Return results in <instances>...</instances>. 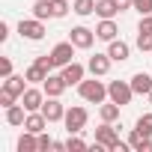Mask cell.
<instances>
[{
	"label": "cell",
	"instance_id": "1",
	"mask_svg": "<svg viewBox=\"0 0 152 152\" xmlns=\"http://www.w3.org/2000/svg\"><path fill=\"white\" fill-rule=\"evenodd\" d=\"M78 93H81L84 102H90V104H102V102L107 99V84H102L96 75H93V78H84V81L78 84Z\"/></svg>",
	"mask_w": 152,
	"mask_h": 152
},
{
	"label": "cell",
	"instance_id": "2",
	"mask_svg": "<svg viewBox=\"0 0 152 152\" xmlns=\"http://www.w3.org/2000/svg\"><path fill=\"white\" fill-rule=\"evenodd\" d=\"M87 119H90L87 107H78V104H75V107H66V116H63L69 134H81V131L87 128Z\"/></svg>",
	"mask_w": 152,
	"mask_h": 152
},
{
	"label": "cell",
	"instance_id": "3",
	"mask_svg": "<svg viewBox=\"0 0 152 152\" xmlns=\"http://www.w3.org/2000/svg\"><path fill=\"white\" fill-rule=\"evenodd\" d=\"M45 33H48V30H45V21H39L36 15L18 21V36L27 39V42H39V39H45Z\"/></svg>",
	"mask_w": 152,
	"mask_h": 152
},
{
	"label": "cell",
	"instance_id": "4",
	"mask_svg": "<svg viewBox=\"0 0 152 152\" xmlns=\"http://www.w3.org/2000/svg\"><path fill=\"white\" fill-rule=\"evenodd\" d=\"M107 99H110V102H116L119 107L131 104V99H134L131 81H110V84H107Z\"/></svg>",
	"mask_w": 152,
	"mask_h": 152
},
{
	"label": "cell",
	"instance_id": "5",
	"mask_svg": "<svg viewBox=\"0 0 152 152\" xmlns=\"http://www.w3.org/2000/svg\"><path fill=\"white\" fill-rule=\"evenodd\" d=\"M69 39H72V45H75V48L90 51V48H93V42H96L99 36H96V30H90V27L78 24V27H72V30H69Z\"/></svg>",
	"mask_w": 152,
	"mask_h": 152
},
{
	"label": "cell",
	"instance_id": "6",
	"mask_svg": "<svg viewBox=\"0 0 152 152\" xmlns=\"http://www.w3.org/2000/svg\"><path fill=\"white\" fill-rule=\"evenodd\" d=\"M96 143H102V146H104V149L110 152V149H113V146L119 143V131H116V125H113V122H104V119H102V125L96 128Z\"/></svg>",
	"mask_w": 152,
	"mask_h": 152
},
{
	"label": "cell",
	"instance_id": "7",
	"mask_svg": "<svg viewBox=\"0 0 152 152\" xmlns=\"http://www.w3.org/2000/svg\"><path fill=\"white\" fill-rule=\"evenodd\" d=\"M87 72H90V69H87L84 63H78V60H72L69 66H63V69H60V75L66 78V84H69V87H78V84L87 78Z\"/></svg>",
	"mask_w": 152,
	"mask_h": 152
},
{
	"label": "cell",
	"instance_id": "8",
	"mask_svg": "<svg viewBox=\"0 0 152 152\" xmlns=\"http://www.w3.org/2000/svg\"><path fill=\"white\" fill-rule=\"evenodd\" d=\"M51 57H54V63H57V69H63V66H69V63L75 60V45H72V39H66V42H57V45L51 48Z\"/></svg>",
	"mask_w": 152,
	"mask_h": 152
},
{
	"label": "cell",
	"instance_id": "9",
	"mask_svg": "<svg viewBox=\"0 0 152 152\" xmlns=\"http://www.w3.org/2000/svg\"><path fill=\"white\" fill-rule=\"evenodd\" d=\"M45 99H48V96H45V90H42V87H27V90H24V96H21V104H24V107H27V113H30V110H42Z\"/></svg>",
	"mask_w": 152,
	"mask_h": 152
},
{
	"label": "cell",
	"instance_id": "10",
	"mask_svg": "<svg viewBox=\"0 0 152 152\" xmlns=\"http://www.w3.org/2000/svg\"><path fill=\"white\" fill-rule=\"evenodd\" d=\"M42 113L48 116V122H63V116H66V104H63L57 96H48L45 104H42Z\"/></svg>",
	"mask_w": 152,
	"mask_h": 152
},
{
	"label": "cell",
	"instance_id": "11",
	"mask_svg": "<svg viewBox=\"0 0 152 152\" xmlns=\"http://www.w3.org/2000/svg\"><path fill=\"white\" fill-rule=\"evenodd\" d=\"M110 57L107 54H93L90 60H87V69H90V75H96V78H104V75L110 72Z\"/></svg>",
	"mask_w": 152,
	"mask_h": 152
},
{
	"label": "cell",
	"instance_id": "12",
	"mask_svg": "<svg viewBox=\"0 0 152 152\" xmlns=\"http://www.w3.org/2000/svg\"><path fill=\"white\" fill-rule=\"evenodd\" d=\"M42 90H45V96H63L66 90H69V84H66V78H63V75H48V78H45V84H42Z\"/></svg>",
	"mask_w": 152,
	"mask_h": 152
},
{
	"label": "cell",
	"instance_id": "13",
	"mask_svg": "<svg viewBox=\"0 0 152 152\" xmlns=\"http://www.w3.org/2000/svg\"><path fill=\"white\" fill-rule=\"evenodd\" d=\"M107 57H110L113 63H125V60L131 57V45L122 42V39H113V42H107Z\"/></svg>",
	"mask_w": 152,
	"mask_h": 152
},
{
	"label": "cell",
	"instance_id": "14",
	"mask_svg": "<svg viewBox=\"0 0 152 152\" xmlns=\"http://www.w3.org/2000/svg\"><path fill=\"white\" fill-rule=\"evenodd\" d=\"M131 90H134V96H149L152 93V75L149 72H134L131 75Z\"/></svg>",
	"mask_w": 152,
	"mask_h": 152
},
{
	"label": "cell",
	"instance_id": "15",
	"mask_svg": "<svg viewBox=\"0 0 152 152\" xmlns=\"http://www.w3.org/2000/svg\"><path fill=\"white\" fill-rule=\"evenodd\" d=\"M116 33H119V27H116V21H113V18H102V21L96 24V36H99L102 42H113V39H116Z\"/></svg>",
	"mask_w": 152,
	"mask_h": 152
},
{
	"label": "cell",
	"instance_id": "16",
	"mask_svg": "<svg viewBox=\"0 0 152 152\" xmlns=\"http://www.w3.org/2000/svg\"><path fill=\"white\" fill-rule=\"evenodd\" d=\"M3 90L12 93L15 99H21L24 90H27V78H24V75H9V78H3Z\"/></svg>",
	"mask_w": 152,
	"mask_h": 152
},
{
	"label": "cell",
	"instance_id": "17",
	"mask_svg": "<svg viewBox=\"0 0 152 152\" xmlns=\"http://www.w3.org/2000/svg\"><path fill=\"white\" fill-rule=\"evenodd\" d=\"M24 122H27V107H24V104H12V107H6V125L21 128Z\"/></svg>",
	"mask_w": 152,
	"mask_h": 152
},
{
	"label": "cell",
	"instance_id": "18",
	"mask_svg": "<svg viewBox=\"0 0 152 152\" xmlns=\"http://www.w3.org/2000/svg\"><path fill=\"white\" fill-rule=\"evenodd\" d=\"M15 149H18V152H39V134H33V131L24 128V134L18 137Z\"/></svg>",
	"mask_w": 152,
	"mask_h": 152
},
{
	"label": "cell",
	"instance_id": "19",
	"mask_svg": "<svg viewBox=\"0 0 152 152\" xmlns=\"http://www.w3.org/2000/svg\"><path fill=\"white\" fill-rule=\"evenodd\" d=\"M128 143H131V149H134V152H152V137L140 134L137 128H131V134H128Z\"/></svg>",
	"mask_w": 152,
	"mask_h": 152
},
{
	"label": "cell",
	"instance_id": "20",
	"mask_svg": "<svg viewBox=\"0 0 152 152\" xmlns=\"http://www.w3.org/2000/svg\"><path fill=\"white\" fill-rule=\"evenodd\" d=\"M119 110H122V107H119L116 102H102V104H99V116H102L104 122H116V119H119Z\"/></svg>",
	"mask_w": 152,
	"mask_h": 152
},
{
	"label": "cell",
	"instance_id": "21",
	"mask_svg": "<svg viewBox=\"0 0 152 152\" xmlns=\"http://www.w3.org/2000/svg\"><path fill=\"white\" fill-rule=\"evenodd\" d=\"M96 15L99 18H116L119 15V6L113 0H96Z\"/></svg>",
	"mask_w": 152,
	"mask_h": 152
},
{
	"label": "cell",
	"instance_id": "22",
	"mask_svg": "<svg viewBox=\"0 0 152 152\" xmlns=\"http://www.w3.org/2000/svg\"><path fill=\"white\" fill-rule=\"evenodd\" d=\"M33 15L39 21H51L54 18V3H51V0H36V3H33Z\"/></svg>",
	"mask_w": 152,
	"mask_h": 152
},
{
	"label": "cell",
	"instance_id": "23",
	"mask_svg": "<svg viewBox=\"0 0 152 152\" xmlns=\"http://www.w3.org/2000/svg\"><path fill=\"white\" fill-rule=\"evenodd\" d=\"M72 12L81 15V18L96 15V0H72Z\"/></svg>",
	"mask_w": 152,
	"mask_h": 152
},
{
	"label": "cell",
	"instance_id": "24",
	"mask_svg": "<svg viewBox=\"0 0 152 152\" xmlns=\"http://www.w3.org/2000/svg\"><path fill=\"white\" fill-rule=\"evenodd\" d=\"M48 75H51L48 69H42L39 63H33V66L24 72V78H27V84H45V78H48Z\"/></svg>",
	"mask_w": 152,
	"mask_h": 152
},
{
	"label": "cell",
	"instance_id": "25",
	"mask_svg": "<svg viewBox=\"0 0 152 152\" xmlns=\"http://www.w3.org/2000/svg\"><path fill=\"white\" fill-rule=\"evenodd\" d=\"M134 128H137L140 134L152 137V113H140V116H137V122H134Z\"/></svg>",
	"mask_w": 152,
	"mask_h": 152
},
{
	"label": "cell",
	"instance_id": "26",
	"mask_svg": "<svg viewBox=\"0 0 152 152\" xmlns=\"http://www.w3.org/2000/svg\"><path fill=\"white\" fill-rule=\"evenodd\" d=\"M66 149H69V152H84V149H90V146H87V143H84L78 134H69V140H66Z\"/></svg>",
	"mask_w": 152,
	"mask_h": 152
},
{
	"label": "cell",
	"instance_id": "27",
	"mask_svg": "<svg viewBox=\"0 0 152 152\" xmlns=\"http://www.w3.org/2000/svg\"><path fill=\"white\" fill-rule=\"evenodd\" d=\"M51 3H54V18H66V15H69V9H72L69 0H51Z\"/></svg>",
	"mask_w": 152,
	"mask_h": 152
},
{
	"label": "cell",
	"instance_id": "28",
	"mask_svg": "<svg viewBox=\"0 0 152 152\" xmlns=\"http://www.w3.org/2000/svg\"><path fill=\"white\" fill-rule=\"evenodd\" d=\"M140 51H146V54H152V33H137V42H134Z\"/></svg>",
	"mask_w": 152,
	"mask_h": 152
},
{
	"label": "cell",
	"instance_id": "29",
	"mask_svg": "<svg viewBox=\"0 0 152 152\" xmlns=\"http://www.w3.org/2000/svg\"><path fill=\"white\" fill-rule=\"evenodd\" d=\"M131 9L140 15H152V0H131Z\"/></svg>",
	"mask_w": 152,
	"mask_h": 152
},
{
	"label": "cell",
	"instance_id": "30",
	"mask_svg": "<svg viewBox=\"0 0 152 152\" xmlns=\"http://www.w3.org/2000/svg\"><path fill=\"white\" fill-rule=\"evenodd\" d=\"M33 63H39V66H42V69H48V72H54V69H57V63H54V57H51V54H39Z\"/></svg>",
	"mask_w": 152,
	"mask_h": 152
},
{
	"label": "cell",
	"instance_id": "31",
	"mask_svg": "<svg viewBox=\"0 0 152 152\" xmlns=\"http://www.w3.org/2000/svg\"><path fill=\"white\" fill-rule=\"evenodd\" d=\"M15 102H18V99H15L12 93H6V90H0V107H3V110H6V107H12Z\"/></svg>",
	"mask_w": 152,
	"mask_h": 152
},
{
	"label": "cell",
	"instance_id": "32",
	"mask_svg": "<svg viewBox=\"0 0 152 152\" xmlns=\"http://www.w3.org/2000/svg\"><path fill=\"white\" fill-rule=\"evenodd\" d=\"M9 75H12V60L3 57V60H0V78H9Z\"/></svg>",
	"mask_w": 152,
	"mask_h": 152
},
{
	"label": "cell",
	"instance_id": "33",
	"mask_svg": "<svg viewBox=\"0 0 152 152\" xmlns=\"http://www.w3.org/2000/svg\"><path fill=\"white\" fill-rule=\"evenodd\" d=\"M45 149H54V140L42 131V134H39V152H45Z\"/></svg>",
	"mask_w": 152,
	"mask_h": 152
},
{
	"label": "cell",
	"instance_id": "34",
	"mask_svg": "<svg viewBox=\"0 0 152 152\" xmlns=\"http://www.w3.org/2000/svg\"><path fill=\"white\" fill-rule=\"evenodd\" d=\"M9 39V21H0V42Z\"/></svg>",
	"mask_w": 152,
	"mask_h": 152
},
{
	"label": "cell",
	"instance_id": "35",
	"mask_svg": "<svg viewBox=\"0 0 152 152\" xmlns=\"http://www.w3.org/2000/svg\"><path fill=\"white\" fill-rule=\"evenodd\" d=\"M128 149H131V143H122V140H119V143H116L110 152H128Z\"/></svg>",
	"mask_w": 152,
	"mask_h": 152
},
{
	"label": "cell",
	"instance_id": "36",
	"mask_svg": "<svg viewBox=\"0 0 152 152\" xmlns=\"http://www.w3.org/2000/svg\"><path fill=\"white\" fill-rule=\"evenodd\" d=\"M113 3L119 6V12H125V9H131V0H113Z\"/></svg>",
	"mask_w": 152,
	"mask_h": 152
},
{
	"label": "cell",
	"instance_id": "37",
	"mask_svg": "<svg viewBox=\"0 0 152 152\" xmlns=\"http://www.w3.org/2000/svg\"><path fill=\"white\" fill-rule=\"evenodd\" d=\"M149 102H152V93H149Z\"/></svg>",
	"mask_w": 152,
	"mask_h": 152
}]
</instances>
